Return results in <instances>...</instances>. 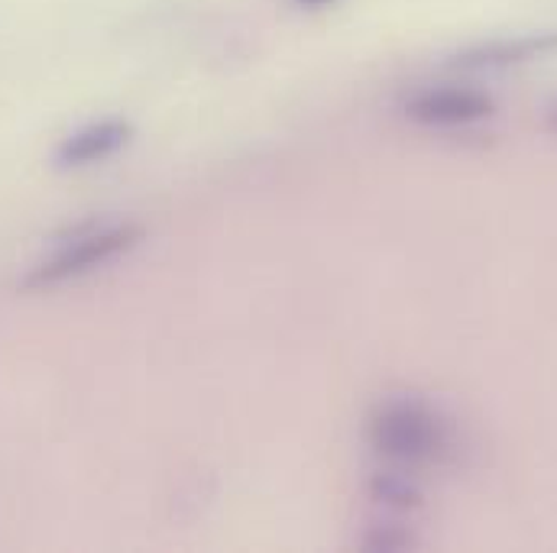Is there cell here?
Returning <instances> with one entry per match:
<instances>
[{"label": "cell", "instance_id": "4", "mask_svg": "<svg viewBox=\"0 0 557 553\" xmlns=\"http://www.w3.org/2000/svg\"><path fill=\"white\" fill-rule=\"evenodd\" d=\"M557 55V33H529V36H506L476 42L450 59V68L457 72H506L516 65L542 62Z\"/></svg>", "mask_w": 557, "mask_h": 553}, {"label": "cell", "instance_id": "7", "mask_svg": "<svg viewBox=\"0 0 557 553\" xmlns=\"http://www.w3.org/2000/svg\"><path fill=\"white\" fill-rule=\"evenodd\" d=\"M363 544H367L370 551H403V548L412 544V538H409L406 531H399V528H376Z\"/></svg>", "mask_w": 557, "mask_h": 553}, {"label": "cell", "instance_id": "3", "mask_svg": "<svg viewBox=\"0 0 557 553\" xmlns=\"http://www.w3.org/2000/svg\"><path fill=\"white\" fill-rule=\"evenodd\" d=\"M406 117L418 127L454 130L493 117V101L473 88H428L406 104Z\"/></svg>", "mask_w": 557, "mask_h": 553}, {"label": "cell", "instance_id": "2", "mask_svg": "<svg viewBox=\"0 0 557 553\" xmlns=\"http://www.w3.org/2000/svg\"><path fill=\"white\" fill-rule=\"evenodd\" d=\"M143 237L137 224H88L78 227L72 234V240H65L52 260H46L42 266H36L29 276L23 278V288H49L69 278L85 276L111 260H117L121 253L134 250Z\"/></svg>", "mask_w": 557, "mask_h": 553}, {"label": "cell", "instance_id": "9", "mask_svg": "<svg viewBox=\"0 0 557 553\" xmlns=\"http://www.w3.org/2000/svg\"><path fill=\"white\" fill-rule=\"evenodd\" d=\"M301 7H324V3H331V0H298Z\"/></svg>", "mask_w": 557, "mask_h": 553}, {"label": "cell", "instance_id": "5", "mask_svg": "<svg viewBox=\"0 0 557 553\" xmlns=\"http://www.w3.org/2000/svg\"><path fill=\"white\" fill-rule=\"evenodd\" d=\"M134 137V127L124 121H98L88 124L75 134L62 139L59 152H55V165L59 168H85L95 162L111 159L117 149H124Z\"/></svg>", "mask_w": 557, "mask_h": 553}, {"label": "cell", "instance_id": "6", "mask_svg": "<svg viewBox=\"0 0 557 553\" xmlns=\"http://www.w3.org/2000/svg\"><path fill=\"white\" fill-rule=\"evenodd\" d=\"M373 499L383 502L386 508H399V512L421 505V492L409 482L406 473H380L373 479Z\"/></svg>", "mask_w": 557, "mask_h": 553}, {"label": "cell", "instance_id": "1", "mask_svg": "<svg viewBox=\"0 0 557 553\" xmlns=\"http://www.w3.org/2000/svg\"><path fill=\"white\" fill-rule=\"evenodd\" d=\"M370 440L380 456L399 469L444 463L457 450L450 420L418 399H389L370 420Z\"/></svg>", "mask_w": 557, "mask_h": 553}, {"label": "cell", "instance_id": "8", "mask_svg": "<svg viewBox=\"0 0 557 553\" xmlns=\"http://www.w3.org/2000/svg\"><path fill=\"white\" fill-rule=\"evenodd\" d=\"M545 124H548V127L557 134V101L555 104H548V111H545Z\"/></svg>", "mask_w": 557, "mask_h": 553}]
</instances>
